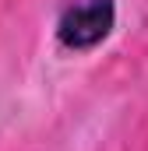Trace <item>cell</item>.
Here are the masks:
<instances>
[{"mask_svg":"<svg viewBox=\"0 0 148 151\" xmlns=\"http://www.w3.org/2000/svg\"><path fill=\"white\" fill-rule=\"evenodd\" d=\"M116 28V0H64L53 35L67 53L99 49Z\"/></svg>","mask_w":148,"mask_h":151,"instance_id":"cell-1","label":"cell"}]
</instances>
